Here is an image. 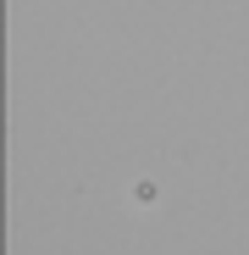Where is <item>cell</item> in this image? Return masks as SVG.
Here are the masks:
<instances>
[{
    "label": "cell",
    "instance_id": "cell-1",
    "mask_svg": "<svg viewBox=\"0 0 249 255\" xmlns=\"http://www.w3.org/2000/svg\"><path fill=\"white\" fill-rule=\"evenodd\" d=\"M133 205H155V189L150 183H133Z\"/></svg>",
    "mask_w": 249,
    "mask_h": 255
}]
</instances>
